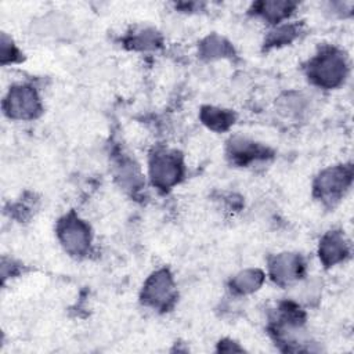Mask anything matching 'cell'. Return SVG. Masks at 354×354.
I'll return each instance as SVG.
<instances>
[{"instance_id":"9c48e42d","label":"cell","mask_w":354,"mask_h":354,"mask_svg":"<svg viewBox=\"0 0 354 354\" xmlns=\"http://www.w3.org/2000/svg\"><path fill=\"white\" fill-rule=\"evenodd\" d=\"M228 155L232 158L234 162L239 165H246L249 162L267 158L268 149L259 142L250 141L241 136H235L228 142Z\"/></svg>"},{"instance_id":"2e32d148","label":"cell","mask_w":354,"mask_h":354,"mask_svg":"<svg viewBox=\"0 0 354 354\" xmlns=\"http://www.w3.org/2000/svg\"><path fill=\"white\" fill-rule=\"evenodd\" d=\"M129 44H131L134 50H153L160 44V36L152 29H144L133 35V37L129 39Z\"/></svg>"},{"instance_id":"3957f363","label":"cell","mask_w":354,"mask_h":354,"mask_svg":"<svg viewBox=\"0 0 354 354\" xmlns=\"http://www.w3.org/2000/svg\"><path fill=\"white\" fill-rule=\"evenodd\" d=\"M184 166L181 156L173 151H156L149 159V176L160 189H169L183 177Z\"/></svg>"},{"instance_id":"52a82bcc","label":"cell","mask_w":354,"mask_h":354,"mask_svg":"<svg viewBox=\"0 0 354 354\" xmlns=\"http://www.w3.org/2000/svg\"><path fill=\"white\" fill-rule=\"evenodd\" d=\"M304 271L300 254L283 252L270 260V275L278 285H289L297 281Z\"/></svg>"},{"instance_id":"7c38bea8","label":"cell","mask_w":354,"mask_h":354,"mask_svg":"<svg viewBox=\"0 0 354 354\" xmlns=\"http://www.w3.org/2000/svg\"><path fill=\"white\" fill-rule=\"evenodd\" d=\"M234 53L232 46L218 35H210L202 40L199 46L201 57L206 59H217L230 57Z\"/></svg>"},{"instance_id":"277c9868","label":"cell","mask_w":354,"mask_h":354,"mask_svg":"<svg viewBox=\"0 0 354 354\" xmlns=\"http://www.w3.org/2000/svg\"><path fill=\"white\" fill-rule=\"evenodd\" d=\"M141 299L144 304L155 310H167L173 304L176 289L169 270L160 268L148 277L142 288Z\"/></svg>"},{"instance_id":"6da1fadb","label":"cell","mask_w":354,"mask_h":354,"mask_svg":"<svg viewBox=\"0 0 354 354\" xmlns=\"http://www.w3.org/2000/svg\"><path fill=\"white\" fill-rule=\"evenodd\" d=\"M347 76V62L344 55L328 48L314 57L308 65V77L311 82L324 88H335L340 86Z\"/></svg>"},{"instance_id":"7a4b0ae2","label":"cell","mask_w":354,"mask_h":354,"mask_svg":"<svg viewBox=\"0 0 354 354\" xmlns=\"http://www.w3.org/2000/svg\"><path fill=\"white\" fill-rule=\"evenodd\" d=\"M3 109L6 115L15 120H30L40 115L41 102L36 90L28 84H17L10 87Z\"/></svg>"},{"instance_id":"e0dca14e","label":"cell","mask_w":354,"mask_h":354,"mask_svg":"<svg viewBox=\"0 0 354 354\" xmlns=\"http://www.w3.org/2000/svg\"><path fill=\"white\" fill-rule=\"evenodd\" d=\"M0 58H1V64H10V62H15L19 59V51L17 48V46L12 43V40L3 33L1 35V46H0Z\"/></svg>"},{"instance_id":"4fadbf2b","label":"cell","mask_w":354,"mask_h":354,"mask_svg":"<svg viewBox=\"0 0 354 354\" xmlns=\"http://www.w3.org/2000/svg\"><path fill=\"white\" fill-rule=\"evenodd\" d=\"M295 3L292 1H261L254 4V10L260 14L264 19L270 22H279L286 18L295 8Z\"/></svg>"},{"instance_id":"8992f818","label":"cell","mask_w":354,"mask_h":354,"mask_svg":"<svg viewBox=\"0 0 354 354\" xmlns=\"http://www.w3.org/2000/svg\"><path fill=\"white\" fill-rule=\"evenodd\" d=\"M353 180L351 166L339 165L322 170L314 183L315 195L325 202L337 201L350 187Z\"/></svg>"},{"instance_id":"9a60e30c","label":"cell","mask_w":354,"mask_h":354,"mask_svg":"<svg viewBox=\"0 0 354 354\" xmlns=\"http://www.w3.org/2000/svg\"><path fill=\"white\" fill-rule=\"evenodd\" d=\"M299 32H300V28L296 24L281 25L270 33V36L266 40V46L267 47H279V46L288 44L296 39Z\"/></svg>"},{"instance_id":"30bf717a","label":"cell","mask_w":354,"mask_h":354,"mask_svg":"<svg viewBox=\"0 0 354 354\" xmlns=\"http://www.w3.org/2000/svg\"><path fill=\"white\" fill-rule=\"evenodd\" d=\"M264 282V274L259 268H246L239 271L231 281V289L238 295L256 292Z\"/></svg>"},{"instance_id":"ba28073f","label":"cell","mask_w":354,"mask_h":354,"mask_svg":"<svg viewBox=\"0 0 354 354\" xmlns=\"http://www.w3.org/2000/svg\"><path fill=\"white\" fill-rule=\"evenodd\" d=\"M319 260L325 267H332L348 256V242L342 231L326 232L318 246Z\"/></svg>"},{"instance_id":"8fae6325","label":"cell","mask_w":354,"mask_h":354,"mask_svg":"<svg viewBox=\"0 0 354 354\" xmlns=\"http://www.w3.org/2000/svg\"><path fill=\"white\" fill-rule=\"evenodd\" d=\"M201 120L210 130L224 131L234 124L235 115L228 109H221L217 106H203L201 111Z\"/></svg>"},{"instance_id":"5bb4252c","label":"cell","mask_w":354,"mask_h":354,"mask_svg":"<svg viewBox=\"0 0 354 354\" xmlns=\"http://www.w3.org/2000/svg\"><path fill=\"white\" fill-rule=\"evenodd\" d=\"M118 180H119L120 185L129 191L138 189L144 184L142 176H141L137 165H134L131 160L122 162V165L119 166V170H118Z\"/></svg>"},{"instance_id":"5b68a950","label":"cell","mask_w":354,"mask_h":354,"mask_svg":"<svg viewBox=\"0 0 354 354\" xmlns=\"http://www.w3.org/2000/svg\"><path fill=\"white\" fill-rule=\"evenodd\" d=\"M57 234L64 249L72 256L87 253L91 235L88 225L76 214L71 213L62 217L57 225Z\"/></svg>"}]
</instances>
